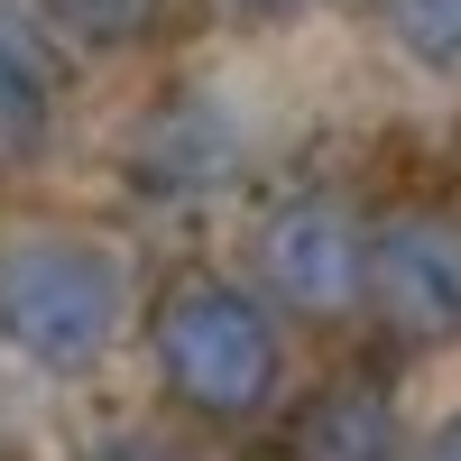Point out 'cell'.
Here are the masks:
<instances>
[{"label": "cell", "mask_w": 461, "mask_h": 461, "mask_svg": "<svg viewBox=\"0 0 461 461\" xmlns=\"http://www.w3.org/2000/svg\"><path fill=\"white\" fill-rule=\"evenodd\" d=\"M56 84L65 65L47 47V19L0 0V158H37V139L56 121Z\"/></svg>", "instance_id": "52a82bcc"}, {"label": "cell", "mask_w": 461, "mask_h": 461, "mask_svg": "<svg viewBox=\"0 0 461 461\" xmlns=\"http://www.w3.org/2000/svg\"><path fill=\"white\" fill-rule=\"evenodd\" d=\"M221 19H286V10H304V0H212Z\"/></svg>", "instance_id": "30bf717a"}, {"label": "cell", "mask_w": 461, "mask_h": 461, "mask_svg": "<svg viewBox=\"0 0 461 461\" xmlns=\"http://www.w3.org/2000/svg\"><path fill=\"white\" fill-rule=\"evenodd\" d=\"M258 267H267V286L286 304H304V314H351V295H369V230L332 194H295V203L267 212Z\"/></svg>", "instance_id": "277c9868"}, {"label": "cell", "mask_w": 461, "mask_h": 461, "mask_svg": "<svg viewBox=\"0 0 461 461\" xmlns=\"http://www.w3.org/2000/svg\"><path fill=\"white\" fill-rule=\"evenodd\" d=\"M230 167H240V130H230L221 102L185 93V102H158L130 130V185H139V194L185 203V194H203V185H221Z\"/></svg>", "instance_id": "5b68a950"}, {"label": "cell", "mask_w": 461, "mask_h": 461, "mask_svg": "<svg viewBox=\"0 0 461 461\" xmlns=\"http://www.w3.org/2000/svg\"><path fill=\"white\" fill-rule=\"evenodd\" d=\"M158 378L176 406L240 425L277 388V323L230 286V277H176L158 304Z\"/></svg>", "instance_id": "6da1fadb"}, {"label": "cell", "mask_w": 461, "mask_h": 461, "mask_svg": "<svg viewBox=\"0 0 461 461\" xmlns=\"http://www.w3.org/2000/svg\"><path fill=\"white\" fill-rule=\"evenodd\" d=\"M388 28L415 65H461V0H388Z\"/></svg>", "instance_id": "ba28073f"}, {"label": "cell", "mask_w": 461, "mask_h": 461, "mask_svg": "<svg viewBox=\"0 0 461 461\" xmlns=\"http://www.w3.org/2000/svg\"><path fill=\"white\" fill-rule=\"evenodd\" d=\"M369 304L406 341L461 332V230L443 212H397L369 230Z\"/></svg>", "instance_id": "3957f363"}, {"label": "cell", "mask_w": 461, "mask_h": 461, "mask_svg": "<svg viewBox=\"0 0 461 461\" xmlns=\"http://www.w3.org/2000/svg\"><path fill=\"white\" fill-rule=\"evenodd\" d=\"M434 461H461V415L443 425V443H434Z\"/></svg>", "instance_id": "8fae6325"}, {"label": "cell", "mask_w": 461, "mask_h": 461, "mask_svg": "<svg viewBox=\"0 0 461 461\" xmlns=\"http://www.w3.org/2000/svg\"><path fill=\"white\" fill-rule=\"evenodd\" d=\"M277 461H397V397L369 378H332L286 415Z\"/></svg>", "instance_id": "8992f818"}, {"label": "cell", "mask_w": 461, "mask_h": 461, "mask_svg": "<svg viewBox=\"0 0 461 461\" xmlns=\"http://www.w3.org/2000/svg\"><path fill=\"white\" fill-rule=\"evenodd\" d=\"M47 10L74 37H93V47H130V37H148V28L167 19V0H47Z\"/></svg>", "instance_id": "9c48e42d"}, {"label": "cell", "mask_w": 461, "mask_h": 461, "mask_svg": "<svg viewBox=\"0 0 461 461\" xmlns=\"http://www.w3.org/2000/svg\"><path fill=\"white\" fill-rule=\"evenodd\" d=\"M121 258L93 249V240H19L0 258V323L19 332V351L56 360V369H84L111 351L121 332Z\"/></svg>", "instance_id": "7a4b0ae2"}]
</instances>
